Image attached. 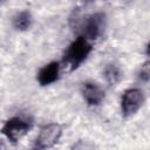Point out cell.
Here are the masks:
<instances>
[{
	"label": "cell",
	"instance_id": "cell-1",
	"mask_svg": "<svg viewBox=\"0 0 150 150\" xmlns=\"http://www.w3.org/2000/svg\"><path fill=\"white\" fill-rule=\"evenodd\" d=\"M93 50L90 41L83 36H77L67 48L62 59V70L64 73H71L77 69L89 56Z\"/></svg>",
	"mask_w": 150,
	"mask_h": 150
},
{
	"label": "cell",
	"instance_id": "cell-2",
	"mask_svg": "<svg viewBox=\"0 0 150 150\" xmlns=\"http://www.w3.org/2000/svg\"><path fill=\"white\" fill-rule=\"evenodd\" d=\"M105 21V14L102 12H96L87 15L81 23V36H83L88 41L97 40L104 32Z\"/></svg>",
	"mask_w": 150,
	"mask_h": 150
},
{
	"label": "cell",
	"instance_id": "cell-3",
	"mask_svg": "<svg viewBox=\"0 0 150 150\" xmlns=\"http://www.w3.org/2000/svg\"><path fill=\"white\" fill-rule=\"evenodd\" d=\"M32 128V122H29L26 118L15 116L9 120H7L2 128L1 132L9 139L12 143H18Z\"/></svg>",
	"mask_w": 150,
	"mask_h": 150
},
{
	"label": "cell",
	"instance_id": "cell-4",
	"mask_svg": "<svg viewBox=\"0 0 150 150\" xmlns=\"http://www.w3.org/2000/svg\"><path fill=\"white\" fill-rule=\"evenodd\" d=\"M144 102V94L138 88L127 89L121 100V110L124 117L135 115Z\"/></svg>",
	"mask_w": 150,
	"mask_h": 150
},
{
	"label": "cell",
	"instance_id": "cell-5",
	"mask_svg": "<svg viewBox=\"0 0 150 150\" xmlns=\"http://www.w3.org/2000/svg\"><path fill=\"white\" fill-rule=\"evenodd\" d=\"M62 135V128L57 123H48L40 129V132L36 137V146L39 149H49L53 148Z\"/></svg>",
	"mask_w": 150,
	"mask_h": 150
},
{
	"label": "cell",
	"instance_id": "cell-6",
	"mask_svg": "<svg viewBox=\"0 0 150 150\" xmlns=\"http://www.w3.org/2000/svg\"><path fill=\"white\" fill-rule=\"evenodd\" d=\"M81 91L87 104L90 107H97L104 100V90L96 82H91V81L84 82L82 84Z\"/></svg>",
	"mask_w": 150,
	"mask_h": 150
},
{
	"label": "cell",
	"instance_id": "cell-7",
	"mask_svg": "<svg viewBox=\"0 0 150 150\" xmlns=\"http://www.w3.org/2000/svg\"><path fill=\"white\" fill-rule=\"evenodd\" d=\"M60 73H61L60 63L56 61H53V62L47 63L39 70L36 80L40 86L46 87V86H49V84L56 82L60 77Z\"/></svg>",
	"mask_w": 150,
	"mask_h": 150
},
{
	"label": "cell",
	"instance_id": "cell-8",
	"mask_svg": "<svg viewBox=\"0 0 150 150\" xmlns=\"http://www.w3.org/2000/svg\"><path fill=\"white\" fill-rule=\"evenodd\" d=\"M32 23H33V16L29 11H20L13 18V27L20 32L29 29Z\"/></svg>",
	"mask_w": 150,
	"mask_h": 150
},
{
	"label": "cell",
	"instance_id": "cell-9",
	"mask_svg": "<svg viewBox=\"0 0 150 150\" xmlns=\"http://www.w3.org/2000/svg\"><path fill=\"white\" fill-rule=\"evenodd\" d=\"M103 74H104V79L105 81L110 84V86H116L121 79H122V70L118 66L114 64V63H110L108 66H105L104 70H103Z\"/></svg>",
	"mask_w": 150,
	"mask_h": 150
},
{
	"label": "cell",
	"instance_id": "cell-10",
	"mask_svg": "<svg viewBox=\"0 0 150 150\" xmlns=\"http://www.w3.org/2000/svg\"><path fill=\"white\" fill-rule=\"evenodd\" d=\"M149 75H150L149 62H145L143 66H141V69H139V73H138V77H139L141 81L148 82L149 81Z\"/></svg>",
	"mask_w": 150,
	"mask_h": 150
},
{
	"label": "cell",
	"instance_id": "cell-11",
	"mask_svg": "<svg viewBox=\"0 0 150 150\" xmlns=\"http://www.w3.org/2000/svg\"><path fill=\"white\" fill-rule=\"evenodd\" d=\"M0 150H6V145L1 139H0Z\"/></svg>",
	"mask_w": 150,
	"mask_h": 150
}]
</instances>
